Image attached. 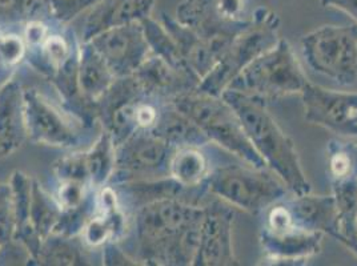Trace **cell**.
Masks as SVG:
<instances>
[{
  "instance_id": "22",
  "label": "cell",
  "mask_w": 357,
  "mask_h": 266,
  "mask_svg": "<svg viewBox=\"0 0 357 266\" xmlns=\"http://www.w3.org/2000/svg\"><path fill=\"white\" fill-rule=\"evenodd\" d=\"M89 248L80 236H64L52 233L40 244L36 264L39 265H91Z\"/></svg>"
},
{
  "instance_id": "4",
  "label": "cell",
  "mask_w": 357,
  "mask_h": 266,
  "mask_svg": "<svg viewBox=\"0 0 357 266\" xmlns=\"http://www.w3.org/2000/svg\"><path fill=\"white\" fill-rule=\"evenodd\" d=\"M279 27L280 19L275 11L267 6L257 7L245 29L232 39L222 58L200 80L196 89L222 96L245 67L279 42Z\"/></svg>"
},
{
  "instance_id": "23",
  "label": "cell",
  "mask_w": 357,
  "mask_h": 266,
  "mask_svg": "<svg viewBox=\"0 0 357 266\" xmlns=\"http://www.w3.org/2000/svg\"><path fill=\"white\" fill-rule=\"evenodd\" d=\"M212 169L203 147H181L171 156L169 176L185 188L203 187Z\"/></svg>"
},
{
  "instance_id": "18",
  "label": "cell",
  "mask_w": 357,
  "mask_h": 266,
  "mask_svg": "<svg viewBox=\"0 0 357 266\" xmlns=\"http://www.w3.org/2000/svg\"><path fill=\"white\" fill-rule=\"evenodd\" d=\"M115 80L116 77L93 45L89 42H80L77 83L84 100L96 109V105L103 99Z\"/></svg>"
},
{
  "instance_id": "25",
  "label": "cell",
  "mask_w": 357,
  "mask_h": 266,
  "mask_svg": "<svg viewBox=\"0 0 357 266\" xmlns=\"http://www.w3.org/2000/svg\"><path fill=\"white\" fill-rule=\"evenodd\" d=\"M142 26L144 30V35L149 43V51L162 59L165 60L168 64H171L180 74L190 76L200 81V77L195 74L194 70L190 67L187 60L181 55L178 45L172 39V36L168 33V31L164 29L163 24L151 16L142 20Z\"/></svg>"
},
{
  "instance_id": "13",
  "label": "cell",
  "mask_w": 357,
  "mask_h": 266,
  "mask_svg": "<svg viewBox=\"0 0 357 266\" xmlns=\"http://www.w3.org/2000/svg\"><path fill=\"white\" fill-rule=\"evenodd\" d=\"M175 19L207 40L234 39L250 22V17L241 22L225 19L218 11L213 0H181L176 7Z\"/></svg>"
},
{
  "instance_id": "32",
  "label": "cell",
  "mask_w": 357,
  "mask_h": 266,
  "mask_svg": "<svg viewBox=\"0 0 357 266\" xmlns=\"http://www.w3.org/2000/svg\"><path fill=\"white\" fill-rule=\"evenodd\" d=\"M213 1L220 15L225 19L232 22H241L248 19L245 17V14H247V7L250 0H213Z\"/></svg>"
},
{
  "instance_id": "12",
  "label": "cell",
  "mask_w": 357,
  "mask_h": 266,
  "mask_svg": "<svg viewBox=\"0 0 357 266\" xmlns=\"http://www.w3.org/2000/svg\"><path fill=\"white\" fill-rule=\"evenodd\" d=\"M323 233L301 228L268 230L260 228L259 241L263 258L257 265L304 266L321 251Z\"/></svg>"
},
{
  "instance_id": "6",
  "label": "cell",
  "mask_w": 357,
  "mask_h": 266,
  "mask_svg": "<svg viewBox=\"0 0 357 266\" xmlns=\"http://www.w3.org/2000/svg\"><path fill=\"white\" fill-rule=\"evenodd\" d=\"M308 83L292 47L280 38L276 45L245 67L228 89L267 103L301 95Z\"/></svg>"
},
{
  "instance_id": "28",
  "label": "cell",
  "mask_w": 357,
  "mask_h": 266,
  "mask_svg": "<svg viewBox=\"0 0 357 266\" xmlns=\"http://www.w3.org/2000/svg\"><path fill=\"white\" fill-rule=\"evenodd\" d=\"M100 1L102 0H45L52 20L63 27L89 13Z\"/></svg>"
},
{
  "instance_id": "7",
  "label": "cell",
  "mask_w": 357,
  "mask_h": 266,
  "mask_svg": "<svg viewBox=\"0 0 357 266\" xmlns=\"http://www.w3.org/2000/svg\"><path fill=\"white\" fill-rule=\"evenodd\" d=\"M303 56L316 74L339 86L357 81V24H326L301 38Z\"/></svg>"
},
{
  "instance_id": "24",
  "label": "cell",
  "mask_w": 357,
  "mask_h": 266,
  "mask_svg": "<svg viewBox=\"0 0 357 266\" xmlns=\"http://www.w3.org/2000/svg\"><path fill=\"white\" fill-rule=\"evenodd\" d=\"M83 152L89 187L99 191L109 182L115 171L116 148L109 133L102 130L96 140Z\"/></svg>"
},
{
  "instance_id": "35",
  "label": "cell",
  "mask_w": 357,
  "mask_h": 266,
  "mask_svg": "<svg viewBox=\"0 0 357 266\" xmlns=\"http://www.w3.org/2000/svg\"><path fill=\"white\" fill-rule=\"evenodd\" d=\"M10 68L7 65H4V63L0 59V87L8 80L11 79V75H10Z\"/></svg>"
},
{
  "instance_id": "36",
  "label": "cell",
  "mask_w": 357,
  "mask_h": 266,
  "mask_svg": "<svg viewBox=\"0 0 357 266\" xmlns=\"http://www.w3.org/2000/svg\"><path fill=\"white\" fill-rule=\"evenodd\" d=\"M351 136H357V103L351 115Z\"/></svg>"
},
{
  "instance_id": "2",
  "label": "cell",
  "mask_w": 357,
  "mask_h": 266,
  "mask_svg": "<svg viewBox=\"0 0 357 266\" xmlns=\"http://www.w3.org/2000/svg\"><path fill=\"white\" fill-rule=\"evenodd\" d=\"M224 100L238 114L251 144L272 172L283 180L292 194L312 191L311 182L301 166L298 149L291 137L284 132L268 112L266 103L227 89L222 93Z\"/></svg>"
},
{
  "instance_id": "3",
  "label": "cell",
  "mask_w": 357,
  "mask_h": 266,
  "mask_svg": "<svg viewBox=\"0 0 357 266\" xmlns=\"http://www.w3.org/2000/svg\"><path fill=\"white\" fill-rule=\"evenodd\" d=\"M169 102L206 134L209 143L219 146L244 164L267 168L253 148L238 114L223 96H213L195 89Z\"/></svg>"
},
{
  "instance_id": "34",
  "label": "cell",
  "mask_w": 357,
  "mask_h": 266,
  "mask_svg": "<svg viewBox=\"0 0 357 266\" xmlns=\"http://www.w3.org/2000/svg\"><path fill=\"white\" fill-rule=\"evenodd\" d=\"M342 146H344V148H345L348 156H349L352 175L357 178V144L356 143H352V141H345V140H342Z\"/></svg>"
},
{
  "instance_id": "16",
  "label": "cell",
  "mask_w": 357,
  "mask_h": 266,
  "mask_svg": "<svg viewBox=\"0 0 357 266\" xmlns=\"http://www.w3.org/2000/svg\"><path fill=\"white\" fill-rule=\"evenodd\" d=\"M155 0H102L84 15L82 42H87L102 31L128 23L142 22L151 16Z\"/></svg>"
},
{
  "instance_id": "11",
  "label": "cell",
  "mask_w": 357,
  "mask_h": 266,
  "mask_svg": "<svg viewBox=\"0 0 357 266\" xmlns=\"http://www.w3.org/2000/svg\"><path fill=\"white\" fill-rule=\"evenodd\" d=\"M87 42L100 54L116 79L132 76L151 52L142 22L102 31Z\"/></svg>"
},
{
  "instance_id": "33",
  "label": "cell",
  "mask_w": 357,
  "mask_h": 266,
  "mask_svg": "<svg viewBox=\"0 0 357 266\" xmlns=\"http://www.w3.org/2000/svg\"><path fill=\"white\" fill-rule=\"evenodd\" d=\"M320 3L324 7L336 8L344 14L351 16V19L355 20L357 24V0H320Z\"/></svg>"
},
{
  "instance_id": "26",
  "label": "cell",
  "mask_w": 357,
  "mask_h": 266,
  "mask_svg": "<svg viewBox=\"0 0 357 266\" xmlns=\"http://www.w3.org/2000/svg\"><path fill=\"white\" fill-rule=\"evenodd\" d=\"M61 216V208L55 197L45 192L42 185L32 178L31 188L30 222L43 241L54 233Z\"/></svg>"
},
{
  "instance_id": "20",
  "label": "cell",
  "mask_w": 357,
  "mask_h": 266,
  "mask_svg": "<svg viewBox=\"0 0 357 266\" xmlns=\"http://www.w3.org/2000/svg\"><path fill=\"white\" fill-rule=\"evenodd\" d=\"M151 132L175 149L181 147H204L209 143L206 134L169 100H165L162 105L160 116Z\"/></svg>"
},
{
  "instance_id": "30",
  "label": "cell",
  "mask_w": 357,
  "mask_h": 266,
  "mask_svg": "<svg viewBox=\"0 0 357 266\" xmlns=\"http://www.w3.org/2000/svg\"><path fill=\"white\" fill-rule=\"evenodd\" d=\"M54 172L59 181H80L89 184L83 150L70 153L58 160L54 165Z\"/></svg>"
},
{
  "instance_id": "14",
  "label": "cell",
  "mask_w": 357,
  "mask_h": 266,
  "mask_svg": "<svg viewBox=\"0 0 357 266\" xmlns=\"http://www.w3.org/2000/svg\"><path fill=\"white\" fill-rule=\"evenodd\" d=\"M27 139L24 88L11 77L0 87V157L15 153Z\"/></svg>"
},
{
  "instance_id": "5",
  "label": "cell",
  "mask_w": 357,
  "mask_h": 266,
  "mask_svg": "<svg viewBox=\"0 0 357 266\" xmlns=\"http://www.w3.org/2000/svg\"><path fill=\"white\" fill-rule=\"evenodd\" d=\"M207 192L243 212L259 214L291 192L268 168L228 164L213 168L204 182Z\"/></svg>"
},
{
  "instance_id": "31",
  "label": "cell",
  "mask_w": 357,
  "mask_h": 266,
  "mask_svg": "<svg viewBox=\"0 0 357 266\" xmlns=\"http://www.w3.org/2000/svg\"><path fill=\"white\" fill-rule=\"evenodd\" d=\"M27 45L23 35L15 32L0 33V59L10 70H14L23 60H26Z\"/></svg>"
},
{
  "instance_id": "10",
  "label": "cell",
  "mask_w": 357,
  "mask_h": 266,
  "mask_svg": "<svg viewBox=\"0 0 357 266\" xmlns=\"http://www.w3.org/2000/svg\"><path fill=\"white\" fill-rule=\"evenodd\" d=\"M202 208L203 219L194 265H240L234 249L235 208L212 194L206 197Z\"/></svg>"
},
{
  "instance_id": "1",
  "label": "cell",
  "mask_w": 357,
  "mask_h": 266,
  "mask_svg": "<svg viewBox=\"0 0 357 266\" xmlns=\"http://www.w3.org/2000/svg\"><path fill=\"white\" fill-rule=\"evenodd\" d=\"M202 219V205L178 198L136 209L132 229H127L134 233L135 261L149 265H194Z\"/></svg>"
},
{
  "instance_id": "15",
  "label": "cell",
  "mask_w": 357,
  "mask_h": 266,
  "mask_svg": "<svg viewBox=\"0 0 357 266\" xmlns=\"http://www.w3.org/2000/svg\"><path fill=\"white\" fill-rule=\"evenodd\" d=\"M142 89L152 97L172 100L199 87V80L180 74L160 56L149 52L134 74Z\"/></svg>"
},
{
  "instance_id": "21",
  "label": "cell",
  "mask_w": 357,
  "mask_h": 266,
  "mask_svg": "<svg viewBox=\"0 0 357 266\" xmlns=\"http://www.w3.org/2000/svg\"><path fill=\"white\" fill-rule=\"evenodd\" d=\"M77 48L79 42L74 35H66L61 30H52L42 45L27 48L26 60L38 72L51 79L74 55Z\"/></svg>"
},
{
  "instance_id": "17",
  "label": "cell",
  "mask_w": 357,
  "mask_h": 266,
  "mask_svg": "<svg viewBox=\"0 0 357 266\" xmlns=\"http://www.w3.org/2000/svg\"><path fill=\"white\" fill-rule=\"evenodd\" d=\"M296 226L335 236L336 230V207L332 194H289L285 198Z\"/></svg>"
},
{
  "instance_id": "9",
  "label": "cell",
  "mask_w": 357,
  "mask_h": 266,
  "mask_svg": "<svg viewBox=\"0 0 357 266\" xmlns=\"http://www.w3.org/2000/svg\"><path fill=\"white\" fill-rule=\"evenodd\" d=\"M175 148L151 131L139 130L116 147L115 171L107 185L169 176Z\"/></svg>"
},
{
  "instance_id": "29",
  "label": "cell",
  "mask_w": 357,
  "mask_h": 266,
  "mask_svg": "<svg viewBox=\"0 0 357 266\" xmlns=\"http://www.w3.org/2000/svg\"><path fill=\"white\" fill-rule=\"evenodd\" d=\"M16 220L10 184H0V248L15 237Z\"/></svg>"
},
{
  "instance_id": "27",
  "label": "cell",
  "mask_w": 357,
  "mask_h": 266,
  "mask_svg": "<svg viewBox=\"0 0 357 266\" xmlns=\"http://www.w3.org/2000/svg\"><path fill=\"white\" fill-rule=\"evenodd\" d=\"M10 188L13 194V203L15 210L16 229L17 233L32 226L30 222L31 188L32 178L23 172H15L10 181ZM33 228V226H32Z\"/></svg>"
},
{
  "instance_id": "19",
  "label": "cell",
  "mask_w": 357,
  "mask_h": 266,
  "mask_svg": "<svg viewBox=\"0 0 357 266\" xmlns=\"http://www.w3.org/2000/svg\"><path fill=\"white\" fill-rule=\"evenodd\" d=\"M332 196L336 207V230L333 238L357 256V178L332 180Z\"/></svg>"
},
{
  "instance_id": "8",
  "label": "cell",
  "mask_w": 357,
  "mask_h": 266,
  "mask_svg": "<svg viewBox=\"0 0 357 266\" xmlns=\"http://www.w3.org/2000/svg\"><path fill=\"white\" fill-rule=\"evenodd\" d=\"M24 116L31 141L56 148L80 147L93 127L35 88L24 89Z\"/></svg>"
}]
</instances>
